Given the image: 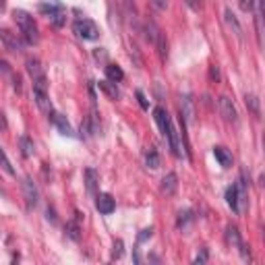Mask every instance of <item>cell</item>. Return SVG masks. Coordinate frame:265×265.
<instances>
[{
	"instance_id": "obj_1",
	"label": "cell",
	"mask_w": 265,
	"mask_h": 265,
	"mask_svg": "<svg viewBox=\"0 0 265 265\" xmlns=\"http://www.w3.org/2000/svg\"><path fill=\"white\" fill-rule=\"evenodd\" d=\"M153 118H155V122H158V127H160V131H162L164 139L168 141L170 151H172L176 158H181L182 153H181V145H178V132H176V129L172 127V120H170L168 112L164 110L162 106H158V108H153Z\"/></svg>"
},
{
	"instance_id": "obj_2",
	"label": "cell",
	"mask_w": 265,
	"mask_h": 265,
	"mask_svg": "<svg viewBox=\"0 0 265 265\" xmlns=\"http://www.w3.org/2000/svg\"><path fill=\"white\" fill-rule=\"evenodd\" d=\"M13 19H15V23H17L19 31H21L23 42L29 44V46L37 44V40H40V31H37V25H35L33 17H31L27 11L15 9V11H13Z\"/></svg>"
},
{
	"instance_id": "obj_3",
	"label": "cell",
	"mask_w": 265,
	"mask_h": 265,
	"mask_svg": "<svg viewBox=\"0 0 265 265\" xmlns=\"http://www.w3.org/2000/svg\"><path fill=\"white\" fill-rule=\"evenodd\" d=\"M73 31L77 33V37H81V40H85V42H93V40H98L99 37L98 25L91 19H85V17L77 19L73 23Z\"/></svg>"
},
{
	"instance_id": "obj_4",
	"label": "cell",
	"mask_w": 265,
	"mask_h": 265,
	"mask_svg": "<svg viewBox=\"0 0 265 265\" xmlns=\"http://www.w3.org/2000/svg\"><path fill=\"white\" fill-rule=\"evenodd\" d=\"M0 40H2L4 48L9 52H21L25 42H23V37H19L17 33H13L9 29H0Z\"/></svg>"
},
{
	"instance_id": "obj_5",
	"label": "cell",
	"mask_w": 265,
	"mask_h": 265,
	"mask_svg": "<svg viewBox=\"0 0 265 265\" xmlns=\"http://www.w3.org/2000/svg\"><path fill=\"white\" fill-rule=\"evenodd\" d=\"M21 189H23V197H25V203L29 209H33L37 205V199H40V193H37V186L35 182L31 181V178H23V182H21Z\"/></svg>"
},
{
	"instance_id": "obj_6",
	"label": "cell",
	"mask_w": 265,
	"mask_h": 265,
	"mask_svg": "<svg viewBox=\"0 0 265 265\" xmlns=\"http://www.w3.org/2000/svg\"><path fill=\"white\" fill-rule=\"evenodd\" d=\"M217 106H220V112H222V116L228 122H238V112H236V108H234V104H232L230 98L222 96L220 102H217Z\"/></svg>"
},
{
	"instance_id": "obj_7",
	"label": "cell",
	"mask_w": 265,
	"mask_h": 265,
	"mask_svg": "<svg viewBox=\"0 0 265 265\" xmlns=\"http://www.w3.org/2000/svg\"><path fill=\"white\" fill-rule=\"evenodd\" d=\"M96 207H98V212L99 214H112L114 209H116V201L112 199V195H108V193H99L98 197H96Z\"/></svg>"
},
{
	"instance_id": "obj_8",
	"label": "cell",
	"mask_w": 265,
	"mask_h": 265,
	"mask_svg": "<svg viewBox=\"0 0 265 265\" xmlns=\"http://www.w3.org/2000/svg\"><path fill=\"white\" fill-rule=\"evenodd\" d=\"M50 120L56 124V129L60 131V135H66V137H73L75 132H73V127H71V122L66 120V116H62V114H58V112H50Z\"/></svg>"
},
{
	"instance_id": "obj_9",
	"label": "cell",
	"mask_w": 265,
	"mask_h": 265,
	"mask_svg": "<svg viewBox=\"0 0 265 265\" xmlns=\"http://www.w3.org/2000/svg\"><path fill=\"white\" fill-rule=\"evenodd\" d=\"M160 191L166 195V197H172V195L178 191V176L174 172H168L166 176L162 178V184H160Z\"/></svg>"
},
{
	"instance_id": "obj_10",
	"label": "cell",
	"mask_w": 265,
	"mask_h": 265,
	"mask_svg": "<svg viewBox=\"0 0 265 265\" xmlns=\"http://www.w3.org/2000/svg\"><path fill=\"white\" fill-rule=\"evenodd\" d=\"M65 232H66L68 238L75 240V243L81 238V214H79V212H75V217H73V220L66 222Z\"/></svg>"
},
{
	"instance_id": "obj_11",
	"label": "cell",
	"mask_w": 265,
	"mask_h": 265,
	"mask_svg": "<svg viewBox=\"0 0 265 265\" xmlns=\"http://www.w3.org/2000/svg\"><path fill=\"white\" fill-rule=\"evenodd\" d=\"M240 195H238V189H236V184H232L226 189V203L230 205V209L234 214H240Z\"/></svg>"
},
{
	"instance_id": "obj_12",
	"label": "cell",
	"mask_w": 265,
	"mask_h": 265,
	"mask_svg": "<svg viewBox=\"0 0 265 265\" xmlns=\"http://www.w3.org/2000/svg\"><path fill=\"white\" fill-rule=\"evenodd\" d=\"M33 99H35V104H37V108H40L42 112H46V114L52 112V102H50V98H48V91L33 89Z\"/></svg>"
},
{
	"instance_id": "obj_13",
	"label": "cell",
	"mask_w": 265,
	"mask_h": 265,
	"mask_svg": "<svg viewBox=\"0 0 265 265\" xmlns=\"http://www.w3.org/2000/svg\"><path fill=\"white\" fill-rule=\"evenodd\" d=\"M224 21H226V25H228V27L232 29V33H234V35L238 37V40H240V37H243V25L238 23L236 15L232 13L230 9H226V11H224Z\"/></svg>"
},
{
	"instance_id": "obj_14",
	"label": "cell",
	"mask_w": 265,
	"mask_h": 265,
	"mask_svg": "<svg viewBox=\"0 0 265 265\" xmlns=\"http://www.w3.org/2000/svg\"><path fill=\"white\" fill-rule=\"evenodd\" d=\"M65 11V4L58 2V0H46V2L40 4V13H44L46 17H52L56 13H62Z\"/></svg>"
},
{
	"instance_id": "obj_15",
	"label": "cell",
	"mask_w": 265,
	"mask_h": 265,
	"mask_svg": "<svg viewBox=\"0 0 265 265\" xmlns=\"http://www.w3.org/2000/svg\"><path fill=\"white\" fill-rule=\"evenodd\" d=\"M214 155H215V160L220 162L222 168H230L232 166V153L226 149V147H222V145L214 147Z\"/></svg>"
},
{
	"instance_id": "obj_16",
	"label": "cell",
	"mask_w": 265,
	"mask_h": 265,
	"mask_svg": "<svg viewBox=\"0 0 265 265\" xmlns=\"http://www.w3.org/2000/svg\"><path fill=\"white\" fill-rule=\"evenodd\" d=\"M25 66H27V73H29V77H31L33 81L40 79V77H46V75H44V68H42V62L37 60V58H27Z\"/></svg>"
},
{
	"instance_id": "obj_17",
	"label": "cell",
	"mask_w": 265,
	"mask_h": 265,
	"mask_svg": "<svg viewBox=\"0 0 265 265\" xmlns=\"http://www.w3.org/2000/svg\"><path fill=\"white\" fill-rule=\"evenodd\" d=\"M19 147H21V155H23V158H31V155L35 153L33 139L27 137V135H21L19 137Z\"/></svg>"
},
{
	"instance_id": "obj_18",
	"label": "cell",
	"mask_w": 265,
	"mask_h": 265,
	"mask_svg": "<svg viewBox=\"0 0 265 265\" xmlns=\"http://www.w3.org/2000/svg\"><path fill=\"white\" fill-rule=\"evenodd\" d=\"M98 87L102 89V91H104V93H106V96L110 98V99H118V98H120V91H118V87H116V83H114V81H110V79L99 81V83H98Z\"/></svg>"
},
{
	"instance_id": "obj_19",
	"label": "cell",
	"mask_w": 265,
	"mask_h": 265,
	"mask_svg": "<svg viewBox=\"0 0 265 265\" xmlns=\"http://www.w3.org/2000/svg\"><path fill=\"white\" fill-rule=\"evenodd\" d=\"M85 186L89 195H96L98 191V172L93 168H85Z\"/></svg>"
},
{
	"instance_id": "obj_20",
	"label": "cell",
	"mask_w": 265,
	"mask_h": 265,
	"mask_svg": "<svg viewBox=\"0 0 265 265\" xmlns=\"http://www.w3.org/2000/svg\"><path fill=\"white\" fill-rule=\"evenodd\" d=\"M193 116H195V112H193V99H191V96H184L182 98V104H181V118L184 122H191Z\"/></svg>"
},
{
	"instance_id": "obj_21",
	"label": "cell",
	"mask_w": 265,
	"mask_h": 265,
	"mask_svg": "<svg viewBox=\"0 0 265 265\" xmlns=\"http://www.w3.org/2000/svg\"><path fill=\"white\" fill-rule=\"evenodd\" d=\"M226 240H228L230 245H234V247H240L243 245V238H240V232L236 226H226Z\"/></svg>"
},
{
	"instance_id": "obj_22",
	"label": "cell",
	"mask_w": 265,
	"mask_h": 265,
	"mask_svg": "<svg viewBox=\"0 0 265 265\" xmlns=\"http://www.w3.org/2000/svg\"><path fill=\"white\" fill-rule=\"evenodd\" d=\"M245 104H247V108H248V110H251V112L257 116V118H259V116H261L259 98H257V96H253V93H247V96H245Z\"/></svg>"
},
{
	"instance_id": "obj_23",
	"label": "cell",
	"mask_w": 265,
	"mask_h": 265,
	"mask_svg": "<svg viewBox=\"0 0 265 265\" xmlns=\"http://www.w3.org/2000/svg\"><path fill=\"white\" fill-rule=\"evenodd\" d=\"M145 166H147V168H151V170L160 168V153L155 151L153 147H149V149L145 151Z\"/></svg>"
},
{
	"instance_id": "obj_24",
	"label": "cell",
	"mask_w": 265,
	"mask_h": 265,
	"mask_svg": "<svg viewBox=\"0 0 265 265\" xmlns=\"http://www.w3.org/2000/svg\"><path fill=\"white\" fill-rule=\"evenodd\" d=\"M106 77H108L110 81L118 83V81L124 79V73H122V68H120L118 65H108V66H106Z\"/></svg>"
},
{
	"instance_id": "obj_25",
	"label": "cell",
	"mask_w": 265,
	"mask_h": 265,
	"mask_svg": "<svg viewBox=\"0 0 265 265\" xmlns=\"http://www.w3.org/2000/svg\"><path fill=\"white\" fill-rule=\"evenodd\" d=\"M143 31H145V40L151 42V44H155V40H158V33H160V29L155 27V23H153V21H145Z\"/></svg>"
},
{
	"instance_id": "obj_26",
	"label": "cell",
	"mask_w": 265,
	"mask_h": 265,
	"mask_svg": "<svg viewBox=\"0 0 265 265\" xmlns=\"http://www.w3.org/2000/svg\"><path fill=\"white\" fill-rule=\"evenodd\" d=\"M122 13L124 17H127L129 21H135L137 19V6L132 0H122Z\"/></svg>"
},
{
	"instance_id": "obj_27",
	"label": "cell",
	"mask_w": 265,
	"mask_h": 265,
	"mask_svg": "<svg viewBox=\"0 0 265 265\" xmlns=\"http://www.w3.org/2000/svg\"><path fill=\"white\" fill-rule=\"evenodd\" d=\"M0 168H2L4 172L9 174V176H15V168L11 166V160L6 158V153H4L2 147H0Z\"/></svg>"
},
{
	"instance_id": "obj_28",
	"label": "cell",
	"mask_w": 265,
	"mask_h": 265,
	"mask_svg": "<svg viewBox=\"0 0 265 265\" xmlns=\"http://www.w3.org/2000/svg\"><path fill=\"white\" fill-rule=\"evenodd\" d=\"M155 46H158V52H160V56H162V60L168 56V44H166V35L162 33H158V40H155Z\"/></svg>"
},
{
	"instance_id": "obj_29",
	"label": "cell",
	"mask_w": 265,
	"mask_h": 265,
	"mask_svg": "<svg viewBox=\"0 0 265 265\" xmlns=\"http://www.w3.org/2000/svg\"><path fill=\"white\" fill-rule=\"evenodd\" d=\"M193 220V212H191V209H184V212H181V214H178V220H176V226H178V228H186V224H189Z\"/></svg>"
},
{
	"instance_id": "obj_30",
	"label": "cell",
	"mask_w": 265,
	"mask_h": 265,
	"mask_svg": "<svg viewBox=\"0 0 265 265\" xmlns=\"http://www.w3.org/2000/svg\"><path fill=\"white\" fill-rule=\"evenodd\" d=\"M122 253H124V243L120 238H116L114 245H112V259H120Z\"/></svg>"
},
{
	"instance_id": "obj_31",
	"label": "cell",
	"mask_w": 265,
	"mask_h": 265,
	"mask_svg": "<svg viewBox=\"0 0 265 265\" xmlns=\"http://www.w3.org/2000/svg\"><path fill=\"white\" fill-rule=\"evenodd\" d=\"M50 21H52V25L54 27H62L66 23V17H65V11L62 13H56V15H52V17H48Z\"/></svg>"
},
{
	"instance_id": "obj_32",
	"label": "cell",
	"mask_w": 265,
	"mask_h": 265,
	"mask_svg": "<svg viewBox=\"0 0 265 265\" xmlns=\"http://www.w3.org/2000/svg\"><path fill=\"white\" fill-rule=\"evenodd\" d=\"M9 75H13V68L4 58H0V77H9Z\"/></svg>"
},
{
	"instance_id": "obj_33",
	"label": "cell",
	"mask_w": 265,
	"mask_h": 265,
	"mask_svg": "<svg viewBox=\"0 0 265 265\" xmlns=\"http://www.w3.org/2000/svg\"><path fill=\"white\" fill-rule=\"evenodd\" d=\"M151 234H153V228L149 226V228H145V230H141V234H139V238H137V243L141 245L143 240H147V238H151Z\"/></svg>"
},
{
	"instance_id": "obj_34",
	"label": "cell",
	"mask_w": 265,
	"mask_h": 265,
	"mask_svg": "<svg viewBox=\"0 0 265 265\" xmlns=\"http://www.w3.org/2000/svg\"><path fill=\"white\" fill-rule=\"evenodd\" d=\"M151 6L155 11H164L168 6V0H151Z\"/></svg>"
},
{
	"instance_id": "obj_35",
	"label": "cell",
	"mask_w": 265,
	"mask_h": 265,
	"mask_svg": "<svg viewBox=\"0 0 265 265\" xmlns=\"http://www.w3.org/2000/svg\"><path fill=\"white\" fill-rule=\"evenodd\" d=\"M135 96H137V99H139V106H141L143 110H147V108H149V104H147V99H145V96H143V91H137Z\"/></svg>"
},
{
	"instance_id": "obj_36",
	"label": "cell",
	"mask_w": 265,
	"mask_h": 265,
	"mask_svg": "<svg viewBox=\"0 0 265 265\" xmlns=\"http://www.w3.org/2000/svg\"><path fill=\"white\" fill-rule=\"evenodd\" d=\"M207 261V248H201V253L197 255V257H195V263H205Z\"/></svg>"
},
{
	"instance_id": "obj_37",
	"label": "cell",
	"mask_w": 265,
	"mask_h": 265,
	"mask_svg": "<svg viewBox=\"0 0 265 265\" xmlns=\"http://www.w3.org/2000/svg\"><path fill=\"white\" fill-rule=\"evenodd\" d=\"M209 77H212V81L220 79V68H217V65H212V68H209Z\"/></svg>"
},
{
	"instance_id": "obj_38",
	"label": "cell",
	"mask_w": 265,
	"mask_h": 265,
	"mask_svg": "<svg viewBox=\"0 0 265 265\" xmlns=\"http://www.w3.org/2000/svg\"><path fill=\"white\" fill-rule=\"evenodd\" d=\"M46 214H48V220H50L52 224H56V222H58V217H56V212H54V207H48V212H46Z\"/></svg>"
},
{
	"instance_id": "obj_39",
	"label": "cell",
	"mask_w": 265,
	"mask_h": 265,
	"mask_svg": "<svg viewBox=\"0 0 265 265\" xmlns=\"http://www.w3.org/2000/svg\"><path fill=\"white\" fill-rule=\"evenodd\" d=\"M13 87L17 91H21V77L19 75H13Z\"/></svg>"
},
{
	"instance_id": "obj_40",
	"label": "cell",
	"mask_w": 265,
	"mask_h": 265,
	"mask_svg": "<svg viewBox=\"0 0 265 265\" xmlns=\"http://www.w3.org/2000/svg\"><path fill=\"white\" fill-rule=\"evenodd\" d=\"M0 129H2V131L9 129V124H6V118H4V112H0Z\"/></svg>"
},
{
	"instance_id": "obj_41",
	"label": "cell",
	"mask_w": 265,
	"mask_h": 265,
	"mask_svg": "<svg viewBox=\"0 0 265 265\" xmlns=\"http://www.w3.org/2000/svg\"><path fill=\"white\" fill-rule=\"evenodd\" d=\"M184 2H186V4H189V6H191V9H195V11H197V9H199V0H184Z\"/></svg>"
},
{
	"instance_id": "obj_42",
	"label": "cell",
	"mask_w": 265,
	"mask_h": 265,
	"mask_svg": "<svg viewBox=\"0 0 265 265\" xmlns=\"http://www.w3.org/2000/svg\"><path fill=\"white\" fill-rule=\"evenodd\" d=\"M93 56H96L98 60H104V58H106V52H99V48H98L96 52H93Z\"/></svg>"
},
{
	"instance_id": "obj_43",
	"label": "cell",
	"mask_w": 265,
	"mask_h": 265,
	"mask_svg": "<svg viewBox=\"0 0 265 265\" xmlns=\"http://www.w3.org/2000/svg\"><path fill=\"white\" fill-rule=\"evenodd\" d=\"M4 4H6V0H0V11L4 9Z\"/></svg>"
}]
</instances>
